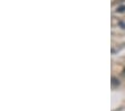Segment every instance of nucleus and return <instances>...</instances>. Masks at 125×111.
<instances>
[{"label":"nucleus","instance_id":"3","mask_svg":"<svg viewBox=\"0 0 125 111\" xmlns=\"http://www.w3.org/2000/svg\"><path fill=\"white\" fill-rule=\"evenodd\" d=\"M122 74H123V76H125V69L123 70V73H122Z\"/></svg>","mask_w":125,"mask_h":111},{"label":"nucleus","instance_id":"1","mask_svg":"<svg viewBox=\"0 0 125 111\" xmlns=\"http://www.w3.org/2000/svg\"><path fill=\"white\" fill-rule=\"evenodd\" d=\"M112 84L113 86H117V85H120V81L117 79H115V77H113L112 79Z\"/></svg>","mask_w":125,"mask_h":111},{"label":"nucleus","instance_id":"2","mask_svg":"<svg viewBox=\"0 0 125 111\" xmlns=\"http://www.w3.org/2000/svg\"><path fill=\"white\" fill-rule=\"evenodd\" d=\"M124 10H125V7L124 6H122V7H120V8L117 9V12H123Z\"/></svg>","mask_w":125,"mask_h":111}]
</instances>
